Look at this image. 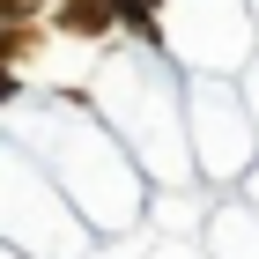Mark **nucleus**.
<instances>
[{
    "label": "nucleus",
    "mask_w": 259,
    "mask_h": 259,
    "mask_svg": "<svg viewBox=\"0 0 259 259\" xmlns=\"http://www.w3.org/2000/svg\"><path fill=\"white\" fill-rule=\"evenodd\" d=\"M8 97H15V74H8V67H0V104H8Z\"/></svg>",
    "instance_id": "f257e3e1"
}]
</instances>
